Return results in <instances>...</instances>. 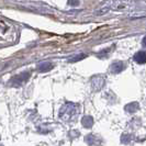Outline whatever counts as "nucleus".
<instances>
[{"label": "nucleus", "mask_w": 146, "mask_h": 146, "mask_svg": "<svg viewBox=\"0 0 146 146\" xmlns=\"http://www.w3.org/2000/svg\"><path fill=\"white\" fill-rule=\"evenodd\" d=\"M76 114H77V109H76V107L74 106L73 103H67L65 104L62 110H60V113H59V117L60 119H63V120H65V121H69V120H72L73 117H76Z\"/></svg>", "instance_id": "obj_1"}, {"label": "nucleus", "mask_w": 146, "mask_h": 146, "mask_svg": "<svg viewBox=\"0 0 146 146\" xmlns=\"http://www.w3.org/2000/svg\"><path fill=\"white\" fill-rule=\"evenodd\" d=\"M29 77H30V73L20 74V75L15 76V77H13V78L11 79V85H12V86H20L23 82H25V81L28 80Z\"/></svg>", "instance_id": "obj_2"}, {"label": "nucleus", "mask_w": 146, "mask_h": 146, "mask_svg": "<svg viewBox=\"0 0 146 146\" xmlns=\"http://www.w3.org/2000/svg\"><path fill=\"white\" fill-rule=\"evenodd\" d=\"M134 60L137 64H145L146 63V52L139 51L134 55Z\"/></svg>", "instance_id": "obj_3"}, {"label": "nucleus", "mask_w": 146, "mask_h": 146, "mask_svg": "<svg viewBox=\"0 0 146 146\" xmlns=\"http://www.w3.org/2000/svg\"><path fill=\"white\" fill-rule=\"evenodd\" d=\"M125 65L122 63V62H115L111 65V72L113 74H117V73H121L123 69H124Z\"/></svg>", "instance_id": "obj_4"}, {"label": "nucleus", "mask_w": 146, "mask_h": 146, "mask_svg": "<svg viewBox=\"0 0 146 146\" xmlns=\"http://www.w3.org/2000/svg\"><path fill=\"white\" fill-rule=\"evenodd\" d=\"M52 68H53V65H52L51 63H48V62L42 63V64H40L38 67H37V69L40 72H48V70H51Z\"/></svg>", "instance_id": "obj_5"}, {"label": "nucleus", "mask_w": 146, "mask_h": 146, "mask_svg": "<svg viewBox=\"0 0 146 146\" xmlns=\"http://www.w3.org/2000/svg\"><path fill=\"white\" fill-rule=\"evenodd\" d=\"M82 124L85 125L86 127H89L90 125L92 124V119H91L90 117H84V120H82Z\"/></svg>", "instance_id": "obj_6"}, {"label": "nucleus", "mask_w": 146, "mask_h": 146, "mask_svg": "<svg viewBox=\"0 0 146 146\" xmlns=\"http://www.w3.org/2000/svg\"><path fill=\"white\" fill-rule=\"evenodd\" d=\"M68 3L70 6H77L79 5V0H68Z\"/></svg>", "instance_id": "obj_7"}, {"label": "nucleus", "mask_w": 146, "mask_h": 146, "mask_svg": "<svg viewBox=\"0 0 146 146\" xmlns=\"http://www.w3.org/2000/svg\"><path fill=\"white\" fill-rule=\"evenodd\" d=\"M85 57V55H78L77 57H75V58H72V59H69L70 62H76V60H78V59H81V58H84Z\"/></svg>", "instance_id": "obj_8"}, {"label": "nucleus", "mask_w": 146, "mask_h": 146, "mask_svg": "<svg viewBox=\"0 0 146 146\" xmlns=\"http://www.w3.org/2000/svg\"><path fill=\"white\" fill-rule=\"evenodd\" d=\"M142 44H143V46H145V47H146V36L143 38V41H142Z\"/></svg>", "instance_id": "obj_9"}]
</instances>
